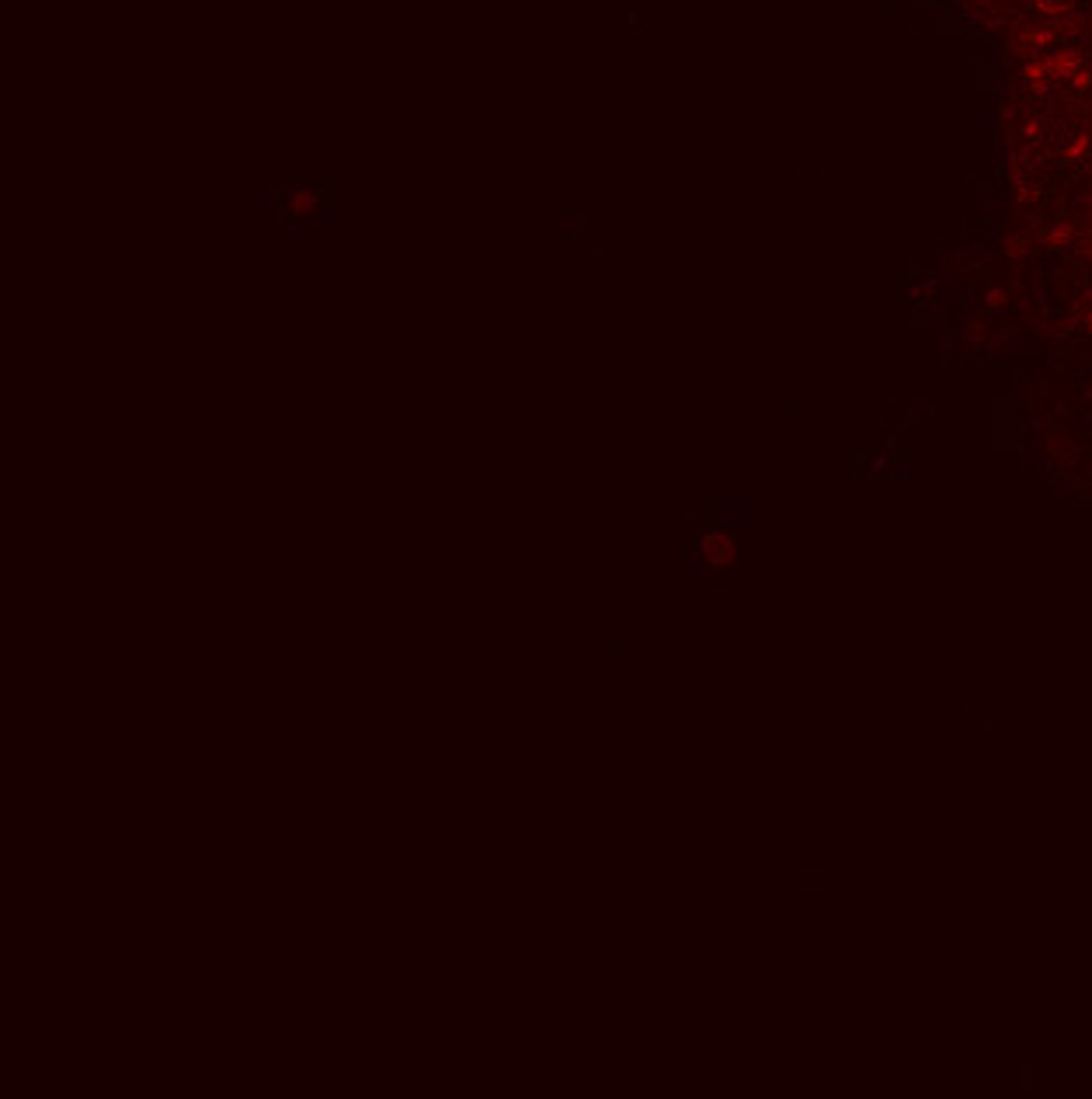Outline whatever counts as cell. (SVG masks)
Segmentation results:
<instances>
[{
  "label": "cell",
  "mask_w": 1092,
  "mask_h": 1099,
  "mask_svg": "<svg viewBox=\"0 0 1092 1099\" xmlns=\"http://www.w3.org/2000/svg\"><path fill=\"white\" fill-rule=\"evenodd\" d=\"M320 209H324V195H320L316 185L292 181L286 188H279V216H282V223H292V227L314 223L316 216H320Z\"/></svg>",
  "instance_id": "obj_1"
}]
</instances>
